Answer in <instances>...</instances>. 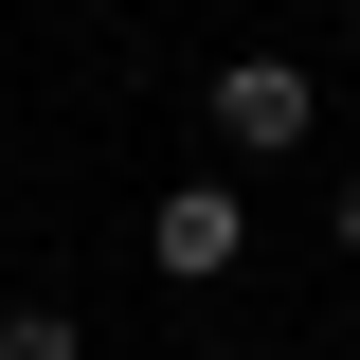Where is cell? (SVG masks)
<instances>
[{"instance_id":"1","label":"cell","mask_w":360,"mask_h":360,"mask_svg":"<svg viewBox=\"0 0 360 360\" xmlns=\"http://www.w3.org/2000/svg\"><path fill=\"white\" fill-rule=\"evenodd\" d=\"M198 127H217L234 162H288V144H324V90H307V54H234V72L198 90Z\"/></svg>"},{"instance_id":"2","label":"cell","mask_w":360,"mask_h":360,"mask_svg":"<svg viewBox=\"0 0 360 360\" xmlns=\"http://www.w3.org/2000/svg\"><path fill=\"white\" fill-rule=\"evenodd\" d=\"M144 252H162L180 288H217V270L252 252V198H234V180H162V217H144Z\"/></svg>"},{"instance_id":"3","label":"cell","mask_w":360,"mask_h":360,"mask_svg":"<svg viewBox=\"0 0 360 360\" xmlns=\"http://www.w3.org/2000/svg\"><path fill=\"white\" fill-rule=\"evenodd\" d=\"M0 360H90V324L72 307H0Z\"/></svg>"},{"instance_id":"4","label":"cell","mask_w":360,"mask_h":360,"mask_svg":"<svg viewBox=\"0 0 360 360\" xmlns=\"http://www.w3.org/2000/svg\"><path fill=\"white\" fill-rule=\"evenodd\" d=\"M342 252H360V180H342Z\"/></svg>"}]
</instances>
